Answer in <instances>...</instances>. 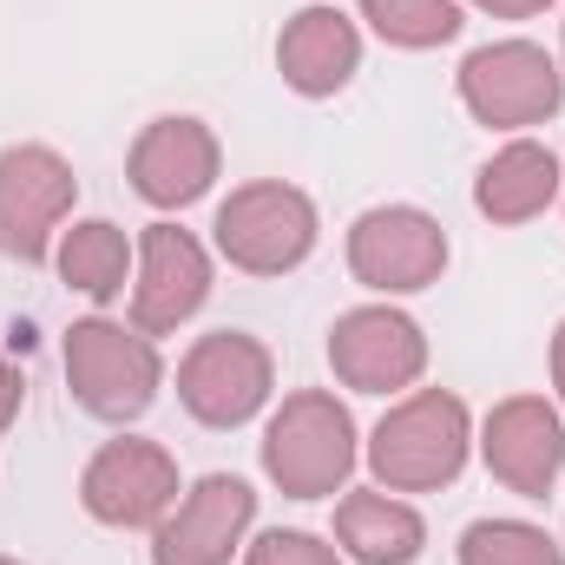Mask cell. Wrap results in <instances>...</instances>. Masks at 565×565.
<instances>
[{"label": "cell", "instance_id": "obj_24", "mask_svg": "<svg viewBox=\"0 0 565 565\" xmlns=\"http://www.w3.org/2000/svg\"><path fill=\"white\" fill-rule=\"evenodd\" d=\"M546 369H553V402H559V415H565V316H559V329H553V342H546Z\"/></svg>", "mask_w": 565, "mask_h": 565}, {"label": "cell", "instance_id": "obj_19", "mask_svg": "<svg viewBox=\"0 0 565 565\" xmlns=\"http://www.w3.org/2000/svg\"><path fill=\"white\" fill-rule=\"evenodd\" d=\"M355 20L395 53H434V46L460 40L467 7L460 0H355Z\"/></svg>", "mask_w": 565, "mask_h": 565}, {"label": "cell", "instance_id": "obj_28", "mask_svg": "<svg viewBox=\"0 0 565 565\" xmlns=\"http://www.w3.org/2000/svg\"><path fill=\"white\" fill-rule=\"evenodd\" d=\"M559 546H565V540H559Z\"/></svg>", "mask_w": 565, "mask_h": 565}, {"label": "cell", "instance_id": "obj_17", "mask_svg": "<svg viewBox=\"0 0 565 565\" xmlns=\"http://www.w3.org/2000/svg\"><path fill=\"white\" fill-rule=\"evenodd\" d=\"M335 553L349 565H415L427 553V520L408 493L388 487H349L335 493Z\"/></svg>", "mask_w": 565, "mask_h": 565}, {"label": "cell", "instance_id": "obj_5", "mask_svg": "<svg viewBox=\"0 0 565 565\" xmlns=\"http://www.w3.org/2000/svg\"><path fill=\"white\" fill-rule=\"evenodd\" d=\"M454 93L467 106L473 126L487 132H533L546 119H559L565 106V66L559 53H546L540 40H487L460 60Z\"/></svg>", "mask_w": 565, "mask_h": 565}, {"label": "cell", "instance_id": "obj_20", "mask_svg": "<svg viewBox=\"0 0 565 565\" xmlns=\"http://www.w3.org/2000/svg\"><path fill=\"white\" fill-rule=\"evenodd\" d=\"M454 565H565V546L533 520H473L454 546Z\"/></svg>", "mask_w": 565, "mask_h": 565}, {"label": "cell", "instance_id": "obj_11", "mask_svg": "<svg viewBox=\"0 0 565 565\" xmlns=\"http://www.w3.org/2000/svg\"><path fill=\"white\" fill-rule=\"evenodd\" d=\"M217 289V250L158 217L139 231V264H132V289H126V322L145 329V335H178Z\"/></svg>", "mask_w": 565, "mask_h": 565}, {"label": "cell", "instance_id": "obj_2", "mask_svg": "<svg viewBox=\"0 0 565 565\" xmlns=\"http://www.w3.org/2000/svg\"><path fill=\"white\" fill-rule=\"evenodd\" d=\"M473 408L454 388H408L388 402V415L369 427L362 467L388 493H440L473 460Z\"/></svg>", "mask_w": 565, "mask_h": 565}, {"label": "cell", "instance_id": "obj_7", "mask_svg": "<svg viewBox=\"0 0 565 565\" xmlns=\"http://www.w3.org/2000/svg\"><path fill=\"white\" fill-rule=\"evenodd\" d=\"M73 204H79V178L60 145L20 139L0 151V257L7 264H26V270L53 264V244L73 224Z\"/></svg>", "mask_w": 565, "mask_h": 565}, {"label": "cell", "instance_id": "obj_8", "mask_svg": "<svg viewBox=\"0 0 565 565\" xmlns=\"http://www.w3.org/2000/svg\"><path fill=\"white\" fill-rule=\"evenodd\" d=\"M342 257H349V277L369 296L395 302V296H422L447 277L454 244H447V224L422 204H369L349 224Z\"/></svg>", "mask_w": 565, "mask_h": 565}, {"label": "cell", "instance_id": "obj_25", "mask_svg": "<svg viewBox=\"0 0 565 565\" xmlns=\"http://www.w3.org/2000/svg\"><path fill=\"white\" fill-rule=\"evenodd\" d=\"M559 66H565V20H559Z\"/></svg>", "mask_w": 565, "mask_h": 565}, {"label": "cell", "instance_id": "obj_4", "mask_svg": "<svg viewBox=\"0 0 565 565\" xmlns=\"http://www.w3.org/2000/svg\"><path fill=\"white\" fill-rule=\"evenodd\" d=\"M316 244H322V211L289 178L237 184L211 217V250L244 277H289L316 257Z\"/></svg>", "mask_w": 565, "mask_h": 565}, {"label": "cell", "instance_id": "obj_15", "mask_svg": "<svg viewBox=\"0 0 565 565\" xmlns=\"http://www.w3.org/2000/svg\"><path fill=\"white\" fill-rule=\"evenodd\" d=\"M277 73L296 99H335L349 93V79L362 73V20L316 0L296 7L277 33Z\"/></svg>", "mask_w": 565, "mask_h": 565}, {"label": "cell", "instance_id": "obj_14", "mask_svg": "<svg viewBox=\"0 0 565 565\" xmlns=\"http://www.w3.org/2000/svg\"><path fill=\"white\" fill-rule=\"evenodd\" d=\"M473 454L487 460V473L520 493V500H546L565 473V415L546 395H507L493 402L473 427Z\"/></svg>", "mask_w": 565, "mask_h": 565}, {"label": "cell", "instance_id": "obj_16", "mask_svg": "<svg viewBox=\"0 0 565 565\" xmlns=\"http://www.w3.org/2000/svg\"><path fill=\"white\" fill-rule=\"evenodd\" d=\"M559 191H565V158L546 139H533V132L507 139L473 171V211L493 231H520V224L546 217L559 204Z\"/></svg>", "mask_w": 565, "mask_h": 565}, {"label": "cell", "instance_id": "obj_21", "mask_svg": "<svg viewBox=\"0 0 565 565\" xmlns=\"http://www.w3.org/2000/svg\"><path fill=\"white\" fill-rule=\"evenodd\" d=\"M244 565H349L335 553V540L309 533V526H270V533H250Z\"/></svg>", "mask_w": 565, "mask_h": 565}, {"label": "cell", "instance_id": "obj_18", "mask_svg": "<svg viewBox=\"0 0 565 565\" xmlns=\"http://www.w3.org/2000/svg\"><path fill=\"white\" fill-rule=\"evenodd\" d=\"M132 264H139V237L119 231L113 217H73L53 244V270L73 296H86L93 309H113L132 289Z\"/></svg>", "mask_w": 565, "mask_h": 565}, {"label": "cell", "instance_id": "obj_6", "mask_svg": "<svg viewBox=\"0 0 565 565\" xmlns=\"http://www.w3.org/2000/svg\"><path fill=\"white\" fill-rule=\"evenodd\" d=\"M277 402V355L250 329H211L178 355V408L211 434H237Z\"/></svg>", "mask_w": 565, "mask_h": 565}, {"label": "cell", "instance_id": "obj_12", "mask_svg": "<svg viewBox=\"0 0 565 565\" xmlns=\"http://www.w3.org/2000/svg\"><path fill=\"white\" fill-rule=\"evenodd\" d=\"M257 533V487L244 473H204L151 526V565H231Z\"/></svg>", "mask_w": 565, "mask_h": 565}, {"label": "cell", "instance_id": "obj_1", "mask_svg": "<svg viewBox=\"0 0 565 565\" xmlns=\"http://www.w3.org/2000/svg\"><path fill=\"white\" fill-rule=\"evenodd\" d=\"M257 460L282 500H335L362 467V427L335 388H296L270 402Z\"/></svg>", "mask_w": 565, "mask_h": 565}, {"label": "cell", "instance_id": "obj_23", "mask_svg": "<svg viewBox=\"0 0 565 565\" xmlns=\"http://www.w3.org/2000/svg\"><path fill=\"white\" fill-rule=\"evenodd\" d=\"M460 7H480V13H493V20H540V13H553L559 0H460Z\"/></svg>", "mask_w": 565, "mask_h": 565}, {"label": "cell", "instance_id": "obj_10", "mask_svg": "<svg viewBox=\"0 0 565 565\" xmlns=\"http://www.w3.org/2000/svg\"><path fill=\"white\" fill-rule=\"evenodd\" d=\"M329 369L349 395H408L427 375V329L402 302H355L329 322Z\"/></svg>", "mask_w": 565, "mask_h": 565}, {"label": "cell", "instance_id": "obj_26", "mask_svg": "<svg viewBox=\"0 0 565 565\" xmlns=\"http://www.w3.org/2000/svg\"><path fill=\"white\" fill-rule=\"evenodd\" d=\"M0 565H20V559H7V553H0Z\"/></svg>", "mask_w": 565, "mask_h": 565}, {"label": "cell", "instance_id": "obj_13", "mask_svg": "<svg viewBox=\"0 0 565 565\" xmlns=\"http://www.w3.org/2000/svg\"><path fill=\"white\" fill-rule=\"evenodd\" d=\"M126 178L151 211H191L217 191L224 145L198 113H158L139 126V139L126 151Z\"/></svg>", "mask_w": 565, "mask_h": 565}, {"label": "cell", "instance_id": "obj_27", "mask_svg": "<svg viewBox=\"0 0 565 565\" xmlns=\"http://www.w3.org/2000/svg\"><path fill=\"white\" fill-rule=\"evenodd\" d=\"M559 211H565V191H559Z\"/></svg>", "mask_w": 565, "mask_h": 565}, {"label": "cell", "instance_id": "obj_22", "mask_svg": "<svg viewBox=\"0 0 565 565\" xmlns=\"http://www.w3.org/2000/svg\"><path fill=\"white\" fill-rule=\"evenodd\" d=\"M20 408H26V382H20V369H13V355L0 342V434L20 422Z\"/></svg>", "mask_w": 565, "mask_h": 565}, {"label": "cell", "instance_id": "obj_9", "mask_svg": "<svg viewBox=\"0 0 565 565\" xmlns=\"http://www.w3.org/2000/svg\"><path fill=\"white\" fill-rule=\"evenodd\" d=\"M178 493H184L178 454L164 440H145V434L99 440L93 460L79 467V507L93 526H113V533H151L178 507Z\"/></svg>", "mask_w": 565, "mask_h": 565}, {"label": "cell", "instance_id": "obj_3", "mask_svg": "<svg viewBox=\"0 0 565 565\" xmlns=\"http://www.w3.org/2000/svg\"><path fill=\"white\" fill-rule=\"evenodd\" d=\"M60 369H66V388L73 402L106 427H132L151 415V402L164 395V349L158 335L132 329L126 316H79L60 342Z\"/></svg>", "mask_w": 565, "mask_h": 565}]
</instances>
